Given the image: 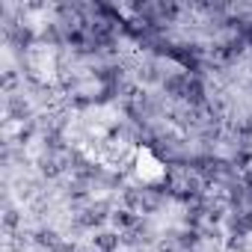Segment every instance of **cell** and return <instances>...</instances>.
Masks as SVG:
<instances>
[{
    "label": "cell",
    "instance_id": "1",
    "mask_svg": "<svg viewBox=\"0 0 252 252\" xmlns=\"http://www.w3.org/2000/svg\"><path fill=\"white\" fill-rule=\"evenodd\" d=\"M163 86H166V92H172V95H187L190 74H172V77L163 80Z\"/></svg>",
    "mask_w": 252,
    "mask_h": 252
},
{
    "label": "cell",
    "instance_id": "2",
    "mask_svg": "<svg viewBox=\"0 0 252 252\" xmlns=\"http://www.w3.org/2000/svg\"><path fill=\"white\" fill-rule=\"evenodd\" d=\"M95 246H98L101 252H113V249L119 246V234H98V237H95Z\"/></svg>",
    "mask_w": 252,
    "mask_h": 252
},
{
    "label": "cell",
    "instance_id": "3",
    "mask_svg": "<svg viewBox=\"0 0 252 252\" xmlns=\"http://www.w3.org/2000/svg\"><path fill=\"white\" fill-rule=\"evenodd\" d=\"M113 222L122 225V228H131V225L137 222V217H134L131 211H119V214H113Z\"/></svg>",
    "mask_w": 252,
    "mask_h": 252
},
{
    "label": "cell",
    "instance_id": "4",
    "mask_svg": "<svg viewBox=\"0 0 252 252\" xmlns=\"http://www.w3.org/2000/svg\"><path fill=\"white\" fill-rule=\"evenodd\" d=\"M39 243H48V246L60 249V243H57V234H54V231H39Z\"/></svg>",
    "mask_w": 252,
    "mask_h": 252
},
{
    "label": "cell",
    "instance_id": "5",
    "mask_svg": "<svg viewBox=\"0 0 252 252\" xmlns=\"http://www.w3.org/2000/svg\"><path fill=\"white\" fill-rule=\"evenodd\" d=\"M9 110H12L15 116H24V113H27V107H24L21 101H12V107H9Z\"/></svg>",
    "mask_w": 252,
    "mask_h": 252
},
{
    "label": "cell",
    "instance_id": "6",
    "mask_svg": "<svg viewBox=\"0 0 252 252\" xmlns=\"http://www.w3.org/2000/svg\"><path fill=\"white\" fill-rule=\"evenodd\" d=\"M18 222V217H15V211H6V228H12Z\"/></svg>",
    "mask_w": 252,
    "mask_h": 252
}]
</instances>
